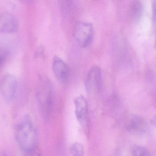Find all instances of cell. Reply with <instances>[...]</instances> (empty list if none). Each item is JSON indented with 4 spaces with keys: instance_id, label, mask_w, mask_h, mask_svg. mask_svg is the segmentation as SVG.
Listing matches in <instances>:
<instances>
[{
    "instance_id": "cell-14",
    "label": "cell",
    "mask_w": 156,
    "mask_h": 156,
    "mask_svg": "<svg viewBox=\"0 0 156 156\" xmlns=\"http://www.w3.org/2000/svg\"><path fill=\"white\" fill-rule=\"evenodd\" d=\"M44 47L41 45L39 46L36 50L34 55L35 57L36 58L42 57L44 56Z\"/></svg>"
},
{
    "instance_id": "cell-13",
    "label": "cell",
    "mask_w": 156,
    "mask_h": 156,
    "mask_svg": "<svg viewBox=\"0 0 156 156\" xmlns=\"http://www.w3.org/2000/svg\"><path fill=\"white\" fill-rule=\"evenodd\" d=\"M9 54V50L7 48L0 46V69L3 65Z\"/></svg>"
},
{
    "instance_id": "cell-7",
    "label": "cell",
    "mask_w": 156,
    "mask_h": 156,
    "mask_svg": "<svg viewBox=\"0 0 156 156\" xmlns=\"http://www.w3.org/2000/svg\"><path fill=\"white\" fill-rule=\"evenodd\" d=\"M52 70L59 82L64 83L67 81L69 76V68L66 63L58 56H55L53 58Z\"/></svg>"
},
{
    "instance_id": "cell-15",
    "label": "cell",
    "mask_w": 156,
    "mask_h": 156,
    "mask_svg": "<svg viewBox=\"0 0 156 156\" xmlns=\"http://www.w3.org/2000/svg\"><path fill=\"white\" fill-rule=\"evenodd\" d=\"M153 10V22L154 26L156 27V1H153L152 4Z\"/></svg>"
},
{
    "instance_id": "cell-11",
    "label": "cell",
    "mask_w": 156,
    "mask_h": 156,
    "mask_svg": "<svg viewBox=\"0 0 156 156\" xmlns=\"http://www.w3.org/2000/svg\"><path fill=\"white\" fill-rule=\"evenodd\" d=\"M69 150L72 156L84 155V148L83 145L80 143H74L70 146Z\"/></svg>"
},
{
    "instance_id": "cell-9",
    "label": "cell",
    "mask_w": 156,
    "mask_h": 156,
    "mask_svg": "<svg viewBox=\"0 0 156 156\" xmlns=\"http://www.w3.org/2000/svg\"><path fill=\"white\" fill-rule=\"evenodd\" d=\"M126 129L130 133L141 135L146 132L147 124L145 120L139 115H132L126 123Z\"/></svg>"
},
{
    "instance_id": "cell-18",
    "label": "cell",
    "mask_w": 156,
    "mask_h": 156,
    "mask_svg": "<svg viewBox=\"0 0 156 156\" xmlns=\"http://www.w3.org/2000/svg\"><path fill=\"white\" fill-rule=\"evenodd\" d=\"M0 156H6V154L4 152H2L0 153Z\"/></svg>"
},
{
    "instance_id": "cell-19",
    "label": "cell",
    "mask_w": 156,
    "mask_h": 156,
    "mask_svg": "<svg viewBox=\"0 0 156 156\" xmlns=\"http://www.w3.org/2000/svg\"><path fill=\"white\" fill-rule=\"evenodd\" d=\"M155 45H156V40H155Z\"/></svg>"
},
{
    "instance_id": "cell-3",
    "label": "cell",
    "mask_w": 156,
    "mask_h": 156,
    "mask_svg": "<svg viewBox=\"0 0 156 156\" xmlns=\"http://www.w3.org/2000/svg\"><path fill=\"white\" fill-rule=\"evenodd\" d=\"M73 35L80 46L87 47L90 45L93 39V26L89 22H78L74 27Z\"/></svg>"
},
{
    "instance_id": "cell-1",
    "label": "cell",
    "mask_w": 156,
    "mask_h": 156,
    "mask_svg": "<svg viewBox=\"0 0 156 156\" xmlns=\"http://www.w3.org/2000/svg\"><path fill=\"white\" fill-rule=\"evenodd\" d=\"M16 138L19 146L27 154L35 151L38 136L35 126L29 116L25 117L17 125Z\"/></svg>"
},
{
    "instance_id": "cell-4",
    "label": "cell",
    "mask_w": 156,
    "mask_h": 156,
    "mask_svg": "<svg viewBox=\"0 0 156 156\" xmlns=\"http://www.w3.org/2000/svg\"><path fill=\"white\" fill-rule=\"evenodd\" d=\"M102 83V71L97 65L89 70L85 81L86 90L90 94H95L100 90Z\"/></svg>"
},
{
    "instance_id": "cell-10",
    "label": "cell",
    "mask_w": 156,
    "mask_h": 156,
    "mask_svg": "<svg viewBox=\"0 0 156 156\" xmlns=\"http://www.w3.org/2000/svg\"><path fill=\"white\" fill-rule=\"evenodd\" d=\"M131 12L133 19L136 22H139L144 13V6L140 1H132L131 4Z\"/></svg>"
},
{
    "instance_id": "cell-16",
    "label": "cell",
    "mask_w": 156,
    "mask_h": 156,
    "mask_svg": "<svg viewBox=\"0 0 156 156\" xmlns=\"http://www.w3.org/2000/svg\"><path fill=\"white\" fill-rule=\"evenodd\" d=\"M27 156H40L39 154L35 153V151L31 153H27Z\"/></svg>"
},
{
    "instance_id": "cell-12",
    "label": "cell",
    "mask_w": 156,
    "mask_h": 156,
    "mask_svg": "<svg viewBox=\"0 0 156 156\" xmlns=\"http://www.w3.org/2000/svg\"><path fill=\"white\" fill-rule=\"evenodd\" d=\"M133 156H152L149 151L142 146H135L132 148Z\"/></svg>"
},
{
    "instance_id": "cell-8",
    "label": "cell",
    "mask_w": 156,
    "mask_h": 156,
    "mask_svg": "<svg viewBox=\"0 0 156 156\" xmlns=\"http://www.w3.org/2000/svg\"><path fill=\"white\" fill-rule=\"evenodd\" d=\"M19 24L16 17L9 13H5L0 17V32L11 34L17 31Z\"/></svg>"
},
{
    "instance_id": "cell-5",
    "label": "cell",
    "mask_w": 156,
    "mask_h": 156,
    "mask_svg": "<svg viewBox=\"0 0 156 156\" xmlns=\"http://www.w3.org/2000/svg\"><path fill=\"white\" fill-rule=\"evenodd\" d=\"M18 82L16 77L13 75H5L0 83V89L3 97L6 101L12 100L16 94Z\"/></svg>"
},
{
    "instance_id": "cell-6",
    "label": "cell",
    "mask_w": 156,
    "mask_h": 156,
    "mask_svg": "<svg viewBox=\"0 0 156 156\" xmlns=\"http://www.w3.org/2000/svg\"><path fill=\"white\" fill-rule=\"evenodd\" d=\"M75 114L78 122L83 129L88 128L89 125L88 106L86 99L82 95L76 97L74 100Z\"/></svg>"
},
{
    "instance_id": "cell-17",
    "label": "cell",
    "mask_w": 156,
    "mask_h": 156,
    "mask_svg": "<svg viewBox=\"0 0 156 156\" xmlns=\"http://www.w3.org/2000/svg\"><path fill=\"white\" fill-rule=\"evenodd\" d=\"M152 123L154 124V125H156V116L154 117L153 119H152V122H151Z\"/></svg>"
},
{
    "instance_id": "cell-2",
    "label": "cell",
    "mask_w": 156,
    "mask_h": 156,
    "mask_svg": "<svg viewBox=\"0 0 156 156\" xmlns=\"http://www.w3.org/2000/svg\"><path fill=\"white\" fill-rule=\"evenodd\" d=\"M38 86L37 102L42 115L46 118L50 114L53 105L52 86L48 78H44L40 80Z\"/></svg>"
}]
</instances>
